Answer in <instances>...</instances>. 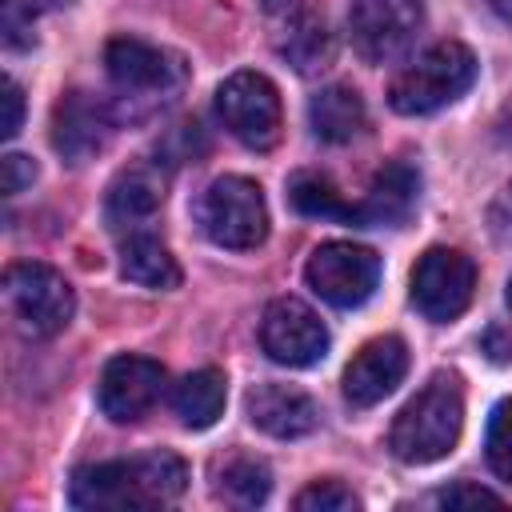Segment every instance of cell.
<instances>
[{"label": "cell", "mask_w": 512, "mask_h": 512, "mask_svg": "<svg viewBox=\"0 0 512 512\" xmlns=\"http://www.w3.org/2000/svg\"><path fill=\"white\" fill-rule=\"evenodd\" d=\"M112 132H116L112 108H108L100 96L84 92V88L64 92V96L56 100V108H52V148H56L68 164H88V160H96V156L108 148Z\"/></svg>", "instance_id": "11"}, {"label": "cell", "mask_w": 512, "mask_h": 512, "mask_svg": "<svg viewBox=\"0 0 512 512\" xmlns=\"http://www.w3.org/2000/svg\"><path fill=\"white\" fill-rule=\"evenodd\" d=\"M4 304L16 328L32 340H48L64 332L76 312L72 284L40 260H20L4 272Z\"/></svg>", "instance_id": "4"}, {"label": "cell", "mask_w": 512, "mask_h": 512, "mask_svg": "<svg viewBox=\"0 0 512 512\" xmlns=\"http://www.w3.org/2000/svg\"><path fill=\"white\" fill-rule=\"evenodd\" d=\"M408 372V344L400 336H376L368 340L344 368V396L356 408L380 404Z\"/></svg>", "instance_id": "14"}, {"label": "cell", "mask_w": 512, "mask_h": 512, "mask_svg": "<svg viewBox=\"0 0 512 512\" xmlns=\"http://www.w3.org/2000/svg\"><path fill=\"white\" fill-rule=\"evenodd\" d=\"M20 124H24V92L16 80H4V120H0L4 140H12L20 132Z\"/></svg>", "instance_id": "29"}, {"label": "cell", "mask_w": 512, "mask_h": 512, "mask_svg": "<svg viewBox=\"0 0 512 512\" xmlns=\"http://www.w3.org/2000/svg\"><path fill=\"white\" fill-rule=\"evenodd\" d=\"M224 400H228V380L220 368H200V372H188L176 392H172V412L184 428H212L224 412Z\"/></svg>", "instance_id": "19"}, {"label": "cell", "mask_w": 512, "mask_h": 512, "mask_svg": "<svg viewBox=\"0 0 512 512\" xmlns=\"http://www.w3.org/2000/svg\"><path fill=\"white\" fill-rule=\"evenodd\" d=\"M36 12H40V0H4V40L12 48H24L32 40Z\"/></svg>", "instance_id": "26"}, {"label": "cell", "mask_w": 512, "mask_h": 512, "mask_svg": "<svg viewBox=\"0 0 512 512\" xmlns=\"http://www.w3.org/2000/svg\"><path fill=\"white\" fill-rule=\"evenodd\" d=\"M216 112L224 120V128L256 152H268L280 140L284 128V112H280V92L264 72H232L220 88H216Z\"/></svg>", "instance_id": "6"}, {"label": "cell", "mask_w": 512, "mask_h": 512, "mask_svg": "<svg viewBox=\"0 0 512 512\" xmlns=\"http://www.w3.org/2000/svg\"><path fill=\"white\" fill-rule=\"evenodd\" d=\"M492 228H496L500 240L512 244V184H508V188L500 192V200L492 204Z\"/></svg>", "instance_id": "30"}, {"label": "cell", "mask_w": 512, "mask_h": 512, "mask_svg": "<svg viewBox=\"0 0 512 512\" xmlns=\"http://www.w3.org/2000/svg\"><path fill=\"white\" fill-rule=\"evenodd\" d=\"M304 280L324 304L360 308L380 284V256L352 240H328L308 256Z\"/></svg>", "instance_id": "7"}, {"label": "cell", "mask_w": 512, "mask_h": 512, "mask_svg": "<svg viewBox=\"0 0 512 512\" xmlns=\"http://www.w3.org/2000/svg\"><path fill=\"white\" fill-rule=\"evenodd\" d=\"M32 180H36V164H32V156H24V152H8V156H4V192L16 196V192H24Z\"/></svg>", "instance_id": "28"}, {"label": "cell", "mask_w": 512, "mask_h": 512, "mask_svg": "<svg viewBox=\"0 0 512 512\" xmlns=\"http://www.w3.org/2000/svg\"><path fill=\"white\" fill-rule=\"evenodd\" d=\"M472 292H476V264L460 248H428L412 268V304L432 324H448L464 316Z\"/></svg>", "instance_id": "9"}, {"label": "cell", "mask_w": 512, "mask_h": 512, "mask_svg": "<svg viewBox=\"0 0 512 512\" xmlns=\"http://www.w3.org/2000/svg\"><path fill=\"white\" fill-rule=\"evenodd\" d=\"M104 68L112 76V84L124 92V96H164L172 92L180 80H184V64L180 56L148 44V40H136V36H116L108 40L104 48Z\"/></svg>", "instance_id": "13"}, {"label": "cell", "mask_w": 512, "mask_h": 512, "mask_svg": "<svg viewBox=\"0 0 512 512\" xmlns=\"http://www.w3.org/2000/svg\"><path fill=\"white\" fill-rule=\"evenodd\" d=\"M272 492V472L256 456H232L224 468H216V496L232 508H256Z\"/></svg>", "instance_id": "21"}, {"label": "cell", "mask_w": 512, "mask_h": 512, "mask_svg": "<svg viewBox=\"0 0 512 512\" xmlns=\"http://www.w3.org/2000/svg\"><path fill=\"white\" fill-rule=\"evenodd\" d=\"M288 200L300 216H312V220H344V224H356V204H348L332 180L316 176V172H296L292 184H288Z\"/></svg>", "instance_id": "22"}, {"label": "cell", "mask_w": 512, "mask_h": 512, "mask_svg": "<svg viewBox=\"0 0 512 512\" xmlns=\"http://www.w3.org/2000/svg\"><path fill=\"white\" fill-rule=\"evenodd\" d=\"M200 228L220 248H256L268 236V204L256 180L220 176L200 196Z\"/></svg>", "instance_id": "5"}, {"label": "cell", "mask_w": 512, "mask_h": 512, "mask_svg": "<svg viewBox=\"0 0 512 512\" xmlns=\"http://www.w3.org/2000/svg\"><path fill=\"white\" fill-rule=\"evenodd\" d=\"M416 200H420V172L408 160H392L372 176L364 200L356 204V224L360 228H396L412 216Z\"/></svg>", "instance_id": "17"}, {"label": "cell", "mask_w": 512, "mask_h": 512, "mask_svg": "<svg viewBox=\"0 0 512 512\" xmlns=\"http://www.w3.org/2000/svg\"><path fill=\"white\" fill-rule=\"evenodd\" d=\"M164 168L156 160H136L128 168L116 172V180L108 184V200H104V220L108 228L124 232V228H140L156 216V208L164 204Z\"/></svg>", "instance_id": "15"}, {"label": "cell", "mask_w": 512, "mask_h": 512, "mask_svg": "<svg viewBox=\"0 0 512 512\" xmlns=\"http://www.w3.org/2000/svg\"><path fill=\"white\" fill-rule=\"evenodd\" d=\"M300 512H356L360 508V496L340 484V480H312L308 488L296 492L292 500Z\"/></svg>", "instance_id": "25"}, {"label": "cell", "mask_w": 512, "mask_h": 512, "mask_svg": "<svg viewBox=\"0 0 512 512\" xmlns=\"http://www.w3.org/2000/svg\"><path fill=\"white\" fill-rule=\"evenodd\" d=\"M260 348L284 368H312L328 352V328L304 300L276 296L260 320Z\"/></svg>", "instance_id": "10"}, {"label": "cell", "mask_w": 512, "mask_h": 512, "mask_svg": "<svg viewBox=\"0 0 512 512\" xmlns=\"http://www.w3.org/2000/svg\"><path fill=\"white\" fill-rule=\"evenodd\" d=\"M436 504L440 508H480V504L500 508L504 496H496L492 488H480V484H448V488L436 492Z\"/></svg>", "instance_id": "27"}, {"label": "cell", "mask_w": 512, "mask_h": 512, "mask_svg": "<svg viewBox=\"0 0 512 512\" xmlns=\"http://www.w3.org/2000/svg\"><path fill=\"white\" fill-rule=\"evenodd\" d=\"M364 120V100L348 84H328L308 100V128L324 144H348L352 136H360Z\"/></svg>", "instance_id": "18"}, {"label": "cell", "mask_w": 512, "mask_h": 512, "mask_svg": "<svg viewBox=\"0 0 512 512\" xmlns=\"http://www.w3.org/2000/svg\"><path fill=\"white\" fill-rule=\"evenodd\" d=\"M120 272H124V280H132L140 288H156V292H168L180 284L176 256L152 232H132L120 244Z\"/></svg>", "instance_id": "20"}, {"label": "cell", "mask_w": 512, "mask_h": 512, "mask_svg": "<svg viewBox=\"0 0 512 512\" xmlns=\"http://www.w3.org/2000/svg\"><path fill=\"white\" fill-rule=\"evenodd\" d=\"M488 4H492V12L512 28V0H488Z\"/></svg>", "instance_id": "31"}, {"label": "cell", "mask_w": 512, "mask_h": 512, "mask_svg": "<svg viewBox=\"0 0 512 512\" xmlns=\"http://www.w3.org/2000/svg\"><path fill=\"white\" fill-rule=\"evenodd\" d=\"M476 80V56L460 40H440L428 52H420L392 84H388V104L400 116H428L440 112L444 104L460 100Z\"/></svg>", "instance_id": "3"}, {"label": "cell", "mask_w": 512, "mask_h": 512, "mask_svg": "<svg viewBox=\"0 0 512 512\" xmlns=\"http://www.w3.org/2000/svg\"><path fill=\"white\" fill-rule=\"evenodd\" d=\"M188 468L176 452H144L128 460H104V464H84L72 472L68 500L88 512L104 508H156L168 504L184 492Z\"/></svg>", "instance_id": "1"}, {"label": "cell", "mask_w": 512, "mask_h": 512, "mask_svg": "<svg viewBox=\"0 0 512 512\" xmlns=\"http://www.w3.org/2000/svg\"><path fill=\"white\" fill-rule=\"evenodd\" d=\"M504 296H508V308H512V280H508V292Z\"/></svg>", "instance_id": "32"}, {"label": "cell", "mask_w": 512, "mask_h": 512, "mask_svg": "<svg viewBox=\"0 0 512 512\" xmlns=\"http://www.w3.org/2000/svg\"><path fill=\"white\" fill-rule=\"evenodd\" d=\"M464 428V388L456 372H436L392 420L388 448L404 464H432L448 456Z\"/></svg>", "instance_id": "2"}, {"label": "cell", "mask_w": 512, "mask_h": 512, "mask_svg": "<svg viewBox=\"0 0 512 512\" xmlns=\"http://www.w3.org/2000/svg\"><path fill=\"white\" fill-rule=\"evenodd\" d=\"M164 364L148 360V356H116L104 364L100 384H96V400L100 412L112 424H136L152 412V404L164 392Z\"/></svg>", "instance_id": "12"}, {"label": "cell", "mask_w": 512, "mask_h": 512, "mask_svg": "<svg viewBox=\"0 0 512 512\" xmlns=\"http://www.w3.org/2000/svg\"><path fill=\"white\" fill-rule=\"evenodd\" d=\"M280 52L288 56V64L296 72H316L332 60V36L324 28V20H316L312 12L288 20L284 36H280Z\"/></svg>", "instance_id": "23"}, {"label": "cell", "mask_w": 512, "mask_h": 512, "mask_svg": "<svg viewBox=\"0 0 512 512\" xmlns=\"http://www.w3.org/2000/svg\"><path fill=\"white\" fill-rule=\"evenodd\" d=\"M424 28L420 0H352L348 4V36L352 48L368 64H388L412 48Z\"/></svg>", "instance_id": "8"}, {"label": "cell", "mask_w": 512, "mask_h": 512, "mask_svg": "<svg viewBox=\"0 0 512 512\" xmlns=\"http://www.w3.org/2000/svg\"><path fill=\"white\" fill-rule=\"evenodd\" d=\"M484 456L488 468L512 484V396L500 400L488 416V436H484Z\"/></svg>", "instance_id": "24"}, {"label": "cell", "mask_w": 512, "mask_h": 512, "mask_svg": "<svg viewBox=\"0 0 512 512\" xmlns=\"http://www.w3.org/2000/svg\"><path fill=\"white\" fill-rule=\"evenodd\" d=\"M252 428L276 436V440H296L308 436L320 424V408L308 392L292 388V384H256L244 400Z\"/></svg>", "instance_id": "16"}]
</instances>
